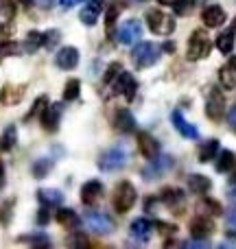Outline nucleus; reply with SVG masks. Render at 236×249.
I'll list each match as a JSON object with an SVG mask.
<instances>
[{
    "label": "nucleus",
    "mask_w": 236,
    "mask_h": 249,
    "mask_svg": "<svg viewBox=\"0 0 236 249\" xmlns=\"http://www.w3.org/2000/svg\"><path fill=\"white\" fill-rule=\"evenodd\" d=\"M129 162V153L127 149H123V146H114V149L105 151L103 155H101L99 160V168L105 173H114V171H120V168H125Z\"/></svg>",
    "instance_id": "1"
},
{
    "label": "nucleus",
    "mask_w": 236,
    "mask_h": 249,
    "mask_svg": "<svg viewBox=\"0 0 236 249\" xmlns=\"http://www.w3.org/2000/svg\"><path fill=\"white\" fill-rule=\"evenodd\" d=\"M160 46L153 42H142L140 46L133 48L131 57H133V64H136V68H149V66L158 64L160 59Z\"/></svg>",
    "instance_id": "2"
},
{
    "label": "nucleus",
    "mask_w": 236,
    "mask_h": 249,
    "mask_svg": "<svg viewBox=\"0 0 236 249\" xmlns=\"http://www.w3.org/2000/svg\"><path fill=\"white\" fill-rule=\"evenodd\" d=\"M136 188H133L129 181H120L116 186V190H114V208H116V212H129L133 208V203H136Z\"/></svg>",
    "instance_id": "3"
},
{
    "label": "nucleus",
    "mask_w": 236,
    "mask_h": 249,
    "mask_svg": "<svg viewBox=\"0 0 236 249\" xmlns=\"http://www.w3.org/2000/svg\"><path fill=\"white\" fill-rule=\"evenodd\" d=\"M146 24L155 35H171L175 31V20L171 16H166V13L158 11V9L146 13Z\"/></svg>",
    "instance_id": "4"
},
{
    "label": "nucleus",
    "mask_w": 236,
    "mask_h": 249,
    "mask_svg": "<svg viewBox=\"0 0 236 249\" xmlns=\"http://www.w3.org/2000/svg\"><path fill=\"white\" fill-rule=\"evenodd\" d=\"M208 53H210V37H208L203 31H195V33L190 35L188 53H186V57H188L190 61H197V59L208 57Z\"/></svg>",
    "instance_id": "5"
},
{
    "label": "nucleus",
    "mask_w": 236,
    "mask_h": 249,
    "mask_svg": "<svg viewBox=\"0 0 236 249\" xmlns=\"http://www.w3.org/2000/svg\"><path fill=\"white\" fill-rule=\"evenodd\" d=\"M142 39V24L138 20H127L118 31V42L123 46H133Z\"/></svg>",
    "instance_id": "6"
},
{
    "label": "nucleus",
    "mask_w": 236,
    "mask_h": 249,
    "mask_svg": "<svg viewBox=\"0 0 236 249\" xmlns=\"http://www.w3.org/2000/svg\"><path fill=\"white\" fill-rule=\"evenodd\" d=\"M86 223L96 234H112V230H114V221L108 214H103V212H88Z\"/></svg>",
    "instance_id": "7"
},
{
    "label": "nucleus",
    "mask_w": 236,
    "mask_h": 249,
    "mask_svg": "<svg viewBox=\"0 0 236 249\" xmlns=\"http://www.w3.org/2000/svg\"><path fill=\"white\" fill-rule=\"evenodd\" d=\"M114 90H116L118 94H123L127 101H133L136 90H138V83L129 72H123V70H120V74L116 77V83H114Z\"/></svg>",
    "instance_id": "8"
},
{
    "label": "nucleus",
    "mask_w": 236,
    "mask_h": 249,
    "mask_svg": "<svg viewBox=\"0 0 236 249\" xmlns=\"http://www.w3.org/2000/svg\"><path fill=\"white\" fill-rule=\"evenodd\" d=\"M153 160H155V158H153ZM171 166H173V158H171V155H162V158H158L155 162H151L149 166L142 171V175H145L146 181H153L155 177H160L162 173H166Z\"/></svg>",
    "instance_id": "9"
},
{
    "label": "nucleus",
    "mask_w": 236,
    "mask_h": 249,
    "mask_svg": "<svg viewBox=\"0 0 236 249\" xmlns=\"http://www.w3.org/2000/svg\"><path fill=\"white\" fill-rule=\"evenodd\" d=\"M223 109H225V101H223V96H221V92L212 90L210 96H208V103H206L208 118H212V121H221V118H223Z\"/></svg>",
    "instance_id": "10"
},
{
    "label": "nucleus",
    "mask_w": 236,
    "mask_h": 249,
    "mask_svg": "<svg viewBox=\"0 0 236 249\" xmlns=\"http://www.w3.org/2000/svg\"><path fill=\"white\" fill-rule=\"evenodd\" d=\"M55 64L59 66L61 70H73V68H77V64H79V51H77L74 46H64L59 53H57Z\"/></svg>",
    "instance_id": "11"
},
{
    "label": "nucleus",
    "mask_w": 236,
    "mask_h": 249,
    "mask_svg": "<svg viewBox=\"0 0 236 249\" xmlns=\"http://www.w3.org/2000/svg\"><path fill=\"white\" fill-rule=\"evenodd\" d=\"M138 146H140V153L145 155L146 160L158 158V153H160L158 140H155L151 133H146V131H140V133H138Z\"/></svg>",
    "instance_id": "12"
},
{
    "label": "nucleus",
    "mask_w": 236,
    "mask_h": 249,
    "mask_svg": "<svg viewBox=\"0 0 236 249\" xmlns=\"http://www.w3.org/2000/svg\"><path fill=\"white\" fill-rule=\"evenodd\" d=\"M129 234H131L133 241L146 243L151 238V234H153V223L146 221V219H136L131 223V228H129Z\"/></svg>",
    "instance_id": "13"
},
{
    "label": "nucleus",
    "mask_w": 236,
    "mask_h": 249,
    "mask_svg": "<svg viewBox=\"0 0 236 249\" xmlns=\"http://www.w3.org/2000/svg\"><path fill=\"white\" fill-rule=\"evenodd\" d=\"M101 195H103V184L99 179H90L81 188V201L86 206H92V203H96L101 199Z\"/></svg>",
    "instance_id": "14"
},
{
    "label": "nucleus",
    "mask_w": 236,
    "mask_h": 249,
    "mask_svg": "<svg viewBox=\"0 0 236 249\" xmlns=\"http://www.w3.org/2000/svg\"><path fill=\"white\" fill-rule=\"evenodd\" d=\"M59 121H61V105L59 103L48 105L42 112V127L46 129V131H55V129L59 127Z\"/></svg>",
    "instance_id": "15"
},
{
    "label": "nucleus",
    "mask_w": 236,
    "mask_h": 249,
    "mask_svg": "<svg viewBox=\"0 0 236 249\" xmlns=\"http://www.w3.org/2000/svg\"><path fill=\"white\" fill-rule=\"evenodd\" d=\"M201 20H203V24H206V26L217 29V26H221L225 22V11L219 7V4H210V7L203 9Z\"/></svg>",
    "instance_id": "16"
},
{
    "label": "nucleus",
    "mask_w": 236,
    "mask_h": 249,
    "mask_svg": "<svg viewBox=\"0 0 236 249\" xmlns=\"http://www.w3.org/2000/svg\"><path fill=\"white\" fill-rule=\"evenodd\" d=\"M171 121H173V124H175V129H177V131H180L184 138H188V140H197V138H199L197 127L186 121V118L182 116V112H173Z\"/></svg>",
    "instance_id": "17"
},
{
    "label": "nucleus",
    "mask_w": 236,
    "mask_h": 249,
    "mask_svg": "<svg viewBox=\"0 0 236 249\" xmlns=\"http://www.w3.org/2000/svg\"><path fill=\"white\" fill-rule=\"evenodd\" d=\"M212 232H215V225H212V221L208 219V216H197V219L190 223V234H193V238H203V241H206Z\"/></svg>",
    "instance_id": "18"
},
{
    "label": "nucleus",
    "mask_w": 236,
    "mask_h": 249,
    "mask_svg": "<svg viewBox=\"0 0 236 249\" xmlns=\"http://www.w3.org/2000/svg\"><path fill=\"white\" fill-rule=\"evenodd\" d=\"M103 7H105L103 0H90V2H88V7L81 11V22H83V24H88V26L96 24V20H99Z\"/></svg>",
    "instance_id": "19"
},
{
    "label": "nucleus",
    "mask_w": 236,
    "mask_h": 249,
    "mask_svg": "<svg viewBox=\"0 0 236 249\" xmlns=\"http://www.w3.org/2000/svg\"><path fill=\"white\" fill-rule=\"evenodd\" d=\"M188 188L193 190L195 195H206L208 190L212 188V184H210V179L203 177V175H190L188 177Z\"/></svg>",
    "instance_id": "20"
},
{
    "label": "nucleus",
    "mask_w": 236,
    "mask_h": 249,
    "mask_svg": "<svg viewBox=\"0 0 236 249\" xmlns=\"http://www.w3.org/2000/svg\"><path fill=\"white\" fill-rule=\"evenodd\" d=\"M116 127L120 129V131H125V133H131L133 129H136V121H133L131 112L120 109V112L116 114Z\"/></svg>",
    "instance_id": "21"
},
{
    "label": "nucleus",
    "mask_w": 236,
    "mask_h": 249,
    "mask_svg": "<svg viewBox=\"0 0 236 249\" xmlns=\"http://www.w3.org/2000/svg\"><path fill=\"white\" fill-rule=\"evenodd\" d=\"M39 201L44 203V206H59L61 201H64V195L59 193V190H53V188H44L39 190Z\"/></svg>",
    "instance_id": "22"
},
{
    "label": "nucleus",
    "mask_w": 236,
    "mask_h": 249,
    "mask_svg": "<svg viewBox=\"0 0 236 249\" xmlns=\"http://www.w3.org/2000/svg\"><path fill=\"white\" fill-rule=\"evenodd\" d=\"M219 153V140H208L199 149V162H210L215 160V155Z\"/></svg>",
    "instance_id": "23"
},
{
    "label": "nucleus",
    "mask_w": 236,
    "mask_h": 249,
    "mask_svg": "<svg viewBox=\"0 0 236 249\" xmlns=\"http://www.w3.org/2000/svg\"><path fill=\"white\" fill-rule=\"evenodd\" d=\"M217 48H219L223 55L232 53V48H234V31H223V33L217 37Z\"/></svg>",
    "instance_id": "24"
},
{
    "label": "nucleus",
    "mask_w": 236,
    "mask_h": 249,
    "mask_svg": "<svg viewBox=\"0 0 236 249\" xmlns=\"http://www.w3.org/2000/svg\"><path fill=\"white\" fill-rule=\"evenodd\" d=\"M234 166H236V155L232 151H223V153L219 155V162H217V171L228 173V171H232Z\"/></svg>",
    "instance_id": "25"
},
{
    "label": "nucleus",
    "mask_w": 236,
    "mask_h": 249,
    "mask_svg": "<svg viewBox=\"0 0 236 249\" xmlns=\"http://www.w3.org/2000/svg\"><path fill=\"white\" fill-rule=\"evenodd\" d=\"M20 99H22V88H11V86H7L2 92H0V103H4V105L18 103Z\"/></svg>",
    "instance_id": "26"
},
{
    "label": "nucleus",
    "mask_w": 236,
    "mask_h": 249,
    "mask_svg": "<svg viewBox=\"0 0 236 249\" xmlns=\"http://www.w3.org/2000/svg\"><path fill=\"white\" fill-rule=\"evenodd\" d=\"M16 140H18V133H16V127H7L4 129V133L0 136V151H11L13 149V144H16Z\"/></svg>",
    "instance_id": "27"
},
{
    "label": "nucleus",
    "mask_w": 236,
    "mask_h": 249,
    "mask_svg": "<svg viewBox=\"0 0 236 249\" xmlns=\"http://www.w3.org/2000/svg\"><path fill=\"white\" fill-rule=\"evenodd\" d=\"M162 201L166 203V206H177V203H182L184 201V193L182 190H177V188H166L162 193Z\"/></svg>",
    "instance_id": "28"
},
{
    "label": "nucleus",
    "mask_w": 236,
    "mask_h": 249,
    "mask_svg": "<svg viewBox=\"0 0 236 249\" xmlns=\"http://www.w3.org/2000/svg\"><path fill=\"white\" fill-rule=\"evenodd\" d=\"M195 4H197V0H173V11H175V16H188V13H193Z\"/></svg>",
    "instance_id": "29"
},
{
    "label": "nucleus",
    "mask_w": 236,
    "mask_h": 249,
    "mask_svg": "<svg viewBox=\"0 0 236 249\" xmlns=\"http://www.w3.org/2000/svg\"><path fill=\"white\" fill-rule=\"evenodd\" d=\"M57 221H59L61 225H66V228H70V225H79V216L74 214L73 210H59L57 212Z\"/></svg>",
    "instance_id": "30"
},
{
    "label": "nucleus",
    "mask_w": 236,
    "mask_h": 249,
    "mask_svg": "<svg viewBox=\"0 0 236 249\" xmlns=\"http://www.w3.org/2000/svg\"><path fill=\"white\" fill-rule=\"evenodd\" d=\"M79 90H81V83L77 81V79H70L68 83H66V90H64V99L66 101H74L79 96Z\"/></svg>",
    "instance_id": "31"
},
{
    "label": "nucleus",
    "mask_w": 236,
    "mask_h": 249,
    "mask_svg": "<svg viewBox=\"0 0 236 249\" xmlns=\"http://www.w3.org/2000/svg\"><path fill=\"white\" fill-rule=\"evenodd\" d=\"M48 107V99L46 96H39L37 101L33 103V107H31V112H29V116H26V121H31L33 116H42V112Z\"/></svg>",
    "instance_id": "32"
},
{
    "label": "nucleus",
    "mask_w": 236,
    "mask_h": 249,
    "mask_svg": "<svg viewBox=\"0 0 236 249\" xmlns=\"http://www.w3.org/2000/svg\"><path fill=\"white\" fill-rule=\"evenodd\" d=\"M221 83H223L225 88H236V72L230 66L221 68Z\"/></svg>",
    "instance_id": "33"
},
{
    "label": "nucleus",
    "mask_w": 236,
    "mask_h": 249,
    "mask_svg": "<svg viewBox=\"0 0 236 249\" xmlns=\"http://www.w3.org/2000/svg\"><path fill=\"white\" fill-rule=\"evenodd\" d=\"M59 37H61L59 31H48V33L42 35V44H44L46 48H53L57 42H59Z\"/></svg>",
    "instance_id": "34"
},
{
    "label": "nucleus",
    "mask_w": 236,
    "mask_h": 249,
    "mask_svg": "<svg viewBox=\"0 0 236 249\" xmlns=\"http://www.w3.org/2000/svg\"><path fill=\"white\" fill-rule=\"evenodd\" d=\"M118 11L120 9L116 7V4H112V7L108 9V13H105V24H108V29L114 26V22H116V18H118Z\"/></svg>",
    "instance_id": "35"
},
{
    "label": "nucleus",
    "mask_w": 236,
    "mask_h": 249,
    "mask_svg": "<svg viewBox=\"0 0 236 249\" xmlns=\"http://www.w3.org/2000/svg\"><path fill=\"white\" fill-rule=\"evenodd\" d=\"M48 168H51V162H48V160H39V162H35V166H33L35 177H44Z\"/></svg>",
    "instance_id": "36"
},
{
    "label": "nucleus",
    "mask_w": 236,
    "mask_h": 249,
    "mask_svg": "<svg viewBox=\"0 0 236 249\" xmlns=\"http://www.w3.org/2000/svg\"><path fill=\"white\" fill-rule=\"evenodd\" d=\"M120 70H123V68H120V64H112V66H109L108 72H105V83H112L114 79L120 74Z\"/></svg>",
    "instance_id": "37"
},
{
    "label": "nucleus",
    "mask_w": 236,
    "mask_h": 249,
    "mask_svg": "<svg viewBox=\"0 0 236 249\" xmlns=\"http://www.w3.org/2000/svg\"><path fill=\"white\" fill-rule=\"evenodd\" d=\"M39 44H42V33H37V31L29 33V46H26V51H33V48H37Z\"/></svg>",
    "instance_id": "38"
},
{
    "label": "nucleus",
    "mask_w": 236,
    "mask_h": 249,
    "mask_svg": "<svg viewBox=\"0 0 236 249\" xmlns=\"http://www.w3.org/2000/svg\"><path fill=\"white\" fill-rule=\"evenodd\" d=\"M39 225H46L51 221V206H44L42 203V210H39V216H37Z\"/></svg>",
    "instance_id": "39"
},
{
    "label": "nucleus",
    "mask_w": 236,
    "mask_h": 249,
    "mask_svg": "<svg viewBox=\"0 0 236 249\" xmlns=\"http://www.w3.org/2000/svg\"><path fill=\"white\" fill-rule=\"evenodd\" d=\"M228 230H230L232 234H236V208L228 212Z\"/></svg>",
    "instance_id": "40"
},
{
    "label": "nucleus",
    "mask_w": 236,
    "mask_h": 249,
    "mask_svg": "<svg viewBox=\"0 0 236 249\" xmlns=\"http://www.w3.org/2000/svg\"><path fill=\"white\" fill-rule=\"evenodd\" d=\"M83 0H59V4L64 9H73V7H77V4H81Z\"/></svg>",
    "instance_id": "41"
},
{
    "label": "nucleus",
    "mask_w": 236,
    "mask_h": 249,
    "mask_svg": "<svg viewBox=\"0 0 236 249\" xmlns=\"http://www.w3.org/2000/svg\"><path fill=\"white\" fill-rule=\"evenodd\" d=\"M228 123H230V127H232L234 131H236V105H234L232 109H230V114H228Z\"/></svg>",
    "instance_id": "42"
},
{
    "label": "nucleus",
    "mask_w": 236,
    "mask_h": 249,
    "mask_svg": "<svg viewBox=\"0 0 236 249\" xmlns=\"http://www.w3.org/2000/svg\"><path fill=\"white\" fill-rule=\"evenodd\" d=\"M7 39H9V29L4 24H0V44L7 42Z\"/></svg>",
    "instance_id": "43"
},
{
    "label": "nucleus",
    "mask_w": 236,
    "mask_h": 249,
    "mask_svg": "<svg viewBox=\"0 0 236 249\" xmlns=\"http://www.w3.org/2000/svg\"><path fill=\"white\" fill-rule=\"evenodd\" d=\"M228 195H230V199H232V201H236V177L232 179V184H230V190H228Z\"/></svg>",
    "instance_id": "44"
},
{
    "label": "nucleus",
    "mask_w": 236,
    "mask_h": 249,
    "mask_svg": "<svg viewBox=\"0 0 236 249\" xmlns=\"http://www.w3.org/2000/svg\"><path fill=\"white\" fill-rule=\"evenodd\" d=\"M35 4H39L42 9H48V7H53V0H33Z\"/></svg>",
    "instance_id": "45"
},
{
    "label": "nucleus",
    "mask_w": 236,
    "mask_h": 249,
    "mask_svg": "<svg viewBox=\"0 0 236 249\" xmlns=\"http://www.w3.org/2000/svg\"><path fill=\"white\" fill-rule=\"evenodd\" d=\"M230 68H232L234 72H236V57H232V61H230Z\"/></svg>",
    "instance_id": "46"
},
{
    "label": "nucleus",
    "mask_w": 236,
    "mask_h": 249,
    "mask_svg": "<svg viewBox=\"0 0 236 249\" xmlns=\"http://www.w3.org/2000/svg\"><path fill=\"white\" fill-rule=\"evenodd\" d=\"M160 4H173V0H158Z\"/></svg>",
    "instance_id": "47"
},
{
    "label": "nucleus",
    "mask_w": 236,
    "mask_h": 249,
    "mask_svg": "<svg viewBox=\"0 0 236 249\" xmlns=\"http://www.w3.org/2000/svg\"><path fill=\"white\" fill-rule=\"evenodd\" d=\"M2 173H4V168H2V164H0V177H2Z\"/></svg>",
    "instance_id": "48"
},
{
    "label": "nucleus",
    "mask_w": 236,
    "mask_h": 249,
    "mask_svg": "<svg viewBox=\"0 0 236 249\" xmlns=\"http://www.w3.org/2000/svg\"><path fill=\"white\" fill-rule=\"evenodd\" d=\"M234 31H236V20H234Z\"/></svg>",
    "instance_id": "49"
}]
</instances>
